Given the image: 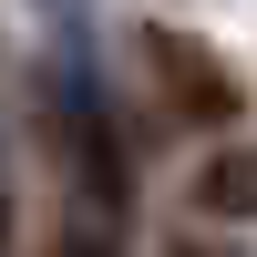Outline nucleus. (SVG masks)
I'll list each match as a JSON object with an SVG mask.
<instances>
[{
  "label": "nucleus",
  "instance_id": "f257e3e1",
  "mask_svg": "<svg viewBox=\"0 0 257 257\" xmlns=\"http://www.w3.org/2000/svg\"><path fill=\"white\" fill-rule=\"evenodd\" d=\"M155 62H165V82H175V103H196V113H237V82H226V72H206V52H196V41L155 31Z\"/></svg>",
  "mask_w": 257,
  "mask_h": 257
},
{
  "label": "nucleus",
  "instance_id": "f03ea898",
  "mask_svg": "<svg viewBox=\"0 0 257 257\" xmlns=\"http://www.w3.org/2000/svg\"><path fill=\"white\" fill-rule=\"evenodd\" d=\"M196 196L216 206V216H257V144H237V155H216L196 175Z\"/></svg>",
  "mask_w": 257,
  "mask_h": 257
},
{
  "label": "nucleus",
  "instance_id": "7ed1b4c3",
  "mask_svg": "<svg viewBox=\"0 0 257 257\" xmlns=\"http://www.w3.org/2000/svg\"><path fill=\"white\" fill-rule=\"evenodd\" d=\"M72 257H103V247H72Z\"/></svg>",
  "mask_w": 257,
  "mask_h": 257
}]
</instances>
